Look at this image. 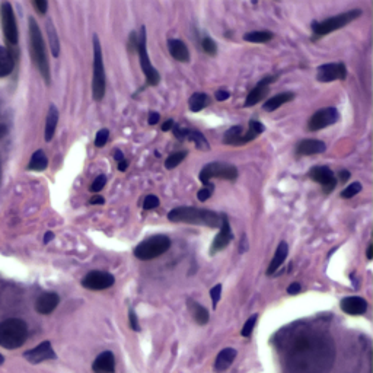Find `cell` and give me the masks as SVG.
Masks as SVG:
<instances>
[{"label": "cell", "mask_w": 373, "mask_h": 373, "mask_svg": "<svg viewBox=\"0 0 373 373\" xmlns=\"http://www.w3.org/2000/svg\"><path fill=\"white\" fill-rule=\"evenodd\" d=\"M277 351L287 373H328L334 361L331 337L309 325L284 328Z\"/></svg>", "instance_id": "6da1fadb"}, {"label": "cell", "mask_w": 373, "mask_h": 373, "mask_svg": "<svg viewBox=\"0 0 373 373\" xmlns=\"http://www.w3.org/2000/svg\"><path fill=\"white\" fill-rule=\"evenodd\" d=\"M168 219L174 223H187L206 228H220L221 214L208 210L197 207H177L168 213Z\"/></svg>", "instance_id": "7a4b0ae2"}, {"label": "cell", "mask_w": 373, "mask_h": 373, "mask_svg": "<svg viewBox=\"0 0 373 373\" xmlns=\"http://www.w3.org/2000/svg\"><path fill=\"white\" fill-rule=\"evenodd\" d=\"M29 48H31V55H32L35 66L40 70L45 83L50 85L51 71H50V63H48L47 50H45V42L41 35V29L34 18H29Z\"/></svg>", "instance_id": "3957f363"}, {"label": "cell", "mask_w": 373, "mask_h": 373, "mask_svg": "<svg viewBox=\"0 0 373 373\" xmlns=\"http://www.w3.org/2000/svg\"><path fill=\"white\" fill-rule=\"evenodd\" d=\"M28 338V325L19 318H9L0 324V347L16 350L25 344Z\"/></svg>", "instance_id": "277c9868"}, {"label": "cell", "mask_w": 373, "mask_h": 373, "mask_svg": "<svg viewBox=\"0 0 373 373\" xmlns=\"http://www.w3.org/2000/svg\"><path fill=\"white\" fill-rule=\"evenodd\" d=\"M361 11L360 9H351V11H347V12H343V14L337 15V16H331L325 21H314L312 22V38L311 41L315 42L321 40L322 37L331 34L337 29H341V28L347 27L348 24H351L353 21H356L357 18L361 16Z\"/></svg>", "instance_id": "5b68a950"}, {"label": "cell", "mask_w": 373, "mask_h": 373, "mask_svg": "<svg viewBox=\"0 0 373 373\" xmlns=\"http://www.w3.org/2000/svg\"><path fill=\"white\" fill-rule=\"evenodd\" d=\"M94 44V78H92V97L95 101L101 102L105 97L107 88V78H105V67L102 60V48L97 34L92 38Z\"/></svg>", "instance_id": "8992f818"}, {"label": "cell", "mask_w": 373, "mask_h": 373, "mask_svg": "<svg viewBox=\"0 0 373 373\" xmlns=\"http://www.w3.org/2000/svg\"><path fill=\"white\" fill-rule=\"evenodd\" d=\"M171 248V239L166 235H155L144 239L134 248V257L140 261H151Z\"/></svg>", "instance_id": "52a82bcc"}, {"label": "cell", "mask_w": 373, "mask_h": 373, "mask_svg": "<svg viewBox=\"0 0 373 373\" xmlns=\"http://www.w3.org/2000/svg\"><path fill=\"white\" fill-rule=\"evenodd\" d=\"M137 54L140 60V67L146 76V85L147 86H156L161 82V74L155 69L151 63V58L147 54V47H146V27L140 28L137 34Z\"/></svg>", "instance_id": "ba28073f"}, {"label": "cell", "mask_w": 373, "mask_h": 373, "mask_svg": "<svg viewBox=\"0 0 373 373\" xmlns=\"http://www.w3.org/2000/svg\"><path fill=\"white\" fill-rule=\"evenodd\" d=\"M198 178H200V181L203 182V185L210 184L213 178H220V180L226 181H235L236 178H238V169H236L234 165H229V164L211 162V164H207V165L201 169Z\"/></svg>", "instance_id": "9c48e42d"}, {"label": "cell", "mask_w": 373, "mask_h": 373, "mask_svg": "<svg viewBox=\"0 0 373 373\" xmlns=\"http://www.w3.org/2000/svg\"><path fill=\"white\" fill-rule=\"evenodd\" d=\"M0 18H2L5 40L11 45H16L18 44V25H16V18H15L12 5L9 2L0 3Z\"/></svg>", "instance_id": "30bf717a"}, {"label": "cell", "mask_w": 373, "mask_h": 373, "mask_svg": "<svg viewBox=\"0 0 373 373\" xmlns=\"http://www.w3.org/2000/svg\"><path fill=\"white\" fill-rule=\"evenodd\" d=\"M340 120V112L334 107H328V108H322V110L317 111L308 121V130L309 131H318L325 127L335 124Z\"/></svg>", "instance_id": "8fae6325"}, {"label": "cell", "mask_w": 373, "mask_h": 373, "mask_svg": "<svg viewBox=\"0 0 373 373\" xmlns=\"http://www.w3.org/2000/svg\"><path fill=\"white\" fill-rule=\"evenodd\" d=\"M309 178L322 185L325 194L332 193L337 187V177L328 166H314L309 171Z\"/></svg>", "instance_id": "7c38bea8"}, {"label": "cell", "mask_w": 373, "mask_h": 373, "mask_svg": "<svg viewBox=\"0 0 373 373\" xmlns=\"http://www.w3.org/2000/svg\"><path fill=\"white\" fill-rule=\"evenodd\" d=\"M115 278L105 271H91L83 277L82 286L88 290H105L114 284Z\"/></svg>", "instance_id": "4fadbf2b"}, {"label": "cell", "mask_w": 373, "mask_h": 373, "mask_svg": "<svg viewBox=\"0 0 373 373\" xmlns=\"http://www.w3.org/2000/svg\"><path fill=\"white\" fill-rule=\"evenodd\" d=\"M347 78V67L343 63H327L319 66L317 71V81L321 83H330L334 81H344Z\"/></svg>", "instance_id": "5bb4252c"}, {"label": "cell", "mask_w": 373, "mask_h": 373, "mask_svg": "<svg viewBox=\"0 0 373 373\" xmlns=\"http://www.w3.org/2000/svg\"><path fill=\"white\" fill-rule=\"evenodd\" d=\"M172 128H174V136L181 141H184V140L193 141L198 151H208L210 149L208 141L200 131L188 128V127H181V125H174Z\"/></svg>", "instance_id": "9a60e30c"}, {"label": "cell", "mask_w": 373, "mask_h": 373, "mask_svg": "<svg viewBox=\"0 0 373 373\" xmlns=\"http://www.w3.org/2000/svg\"><path fill=\"white\" fill-rule=\"evenodd\" d=\"M232 239H234V234H232V229H231V221H229L226 214H221L220 231L216 235L213 244H211V247H210V255H214V254L223 251V249L231 244Z\"/></svg>", "instance_id": "2e32d148"}, {"label": "cell", "mask_w": 373, "mask_h": 373, "mask_svg": "<svg viewBox=\"0 0 373 373\" xmlns=\"http://www.w3.org/2000/svg\"><path fill=\"white\" fill-rule=\"evenodd\" d=\"M24 359H27L31 364H38L42 363L45 360H54L57 359L53 346L50 341H42L41 344H38L37 347L31 348L24 353Z\"/></svg>", "instance_id": "e0dca14e"}, {"label": "cell", "mask_w": 373, "mask_h": 373, "mask_svg": "<svg viewBox=\"0 0 373 373\" xmlns=\"http://www.w3.org/2000/svg\"><path fill=\"white\" fill-rule=\"evenodd\" d=\"M276 81L277 76H267V78H264L263 81H260V82L257 83V86L247 95L244 107L249 108V107L257 105L258 102H261L264 98L268 95V92H270V85L273 82H276Z\"/></svg>", "instance_id": "ac0fdd59"}, {"label": "cell", "mask_w": 373, "mask_h": 373, "mask_svg": "<svg viewBox=\"0 0 373 373\" xmlns=\"http://www.w3.org/2000/svg\"><path fill=\"white\" fill-rule=\"evenodd\" d=\"M340 308L347 315L359 317V315H363L367 311V302L360 296H348V297H344L341 301Z\"/></svg>", "instance_id": "d6986e66"}, {"label": "cell", "mask_w": 373, "mask_h": 373, "mask_svg": "<svg viewBox=\"0 0 373 373\" xmlns=\"http://www.w3.org/2000/svg\"><path fill=\"white\" fill-rule=\"evenodd\" d=\"M58 304H60L58 294L54 293V291H47V293H42L41 296L37 299V302H35V309H37V312L41 314V315H50L55 308H57V305Z\"/></svg>", "instance_id": "ffe728a7"}, {"label": "cell", "mask_w": 373, "mask_h": 373, "mask_svg": "<svg viewBox=\"0 0 373 373\" xmlns=\"http://www.w3.org/2000/svg\"><path fill=\"white\" fill-rule=\"evenodd\" d=\"M325 149H327V144L322 140L306 138V140L299 141V144L296 146V153H297V156H311V155L324 153Z\"/></svg>", "instance_id": "44dd1931"}, {"label": "cell", "mask_w": 373, "mask_h": 373, "mask_svg": "<svg viewBox=\"0 0 373 373\" xmlns=\"http://www.w3.org/2000/svg\"><path fill=\"white\" fill-rule=\"evenodd\" d=\"M94 373H114L115 372V357L111 351H102L92 363Z\"/></svg>", "instance_id": "7402d4cb"}, {"label": "cell", "mask_w": 373, "mask_h": 373, "mask_svg": "<svg viewBox=\"0 0 373 373\" xmlns=\"http://www.w3.org/2000/svg\"><path fill=\"white\" fill-rule=\"evenodd\" d=\"M168 50H169V54L172 55V58H175L177 61H181V63L190 61L188 47L181 40H175V38L168 40Z\"/></svg>", "instance_id": "603a6c76"}, {"label": "cell", "mask_w": 373, "mask_h": 373, "mask_svg": "<svg viewBox=\"0 0 373 373\" xmlns=\"http://www.w3.org/2000/svg\"><path fill=\"white\" fill-rule=\"evenodd\" d=\"M287 255H289V245H287V242L281 241L278 244V247H277L276 254H274L273 260H271V263H270L268 268H267V274L268 276H273L277 270L283 265V263L286 261Z\"/></svg>", "instance_id": "cb8c5ba5"}, {"label": "cell", "mask_w": 373, "mask_h": 373, "mask_svg": "<svg viewBox=\"0 0 373 373\" xmlns=\"http://www.w3.org/2000/svg\"><path fill=\"white\" fill-rule=\"evenodd\" d=\"M264 130H265V127H264L263 123H260V121H257V120H251L248 124L247 133H242V136L236 140L234 146H244V144H247L249 141L255 140L260 134H263Z\"/></svg>", "instance_id": "d4e9b609"}, {"label": "cell", "mask_w": 373, "mask_h": 373, "mask_svg": "<svg viewBox=\"0 0 373 373\" xmlns=\"http://www.w3.org/2000/svg\"><path fill=\"white\" fill-rule=\"evenodd\" d=\"M15 69V57L12 51L0 45V78L9 76Z\"/></svg>", "instance_id": "484cf974"}, {"label": "cell", "mask_w": 373, "mask_h": 373, "mask_svg": "<svg viewBox=\"0 0 373 373\" xmlns=\"http://www.w3.org/2000/svg\"><path fill=\"white\" fill-rule=\"evenodd\" d=\"M58 123V110L55 105H50L48 112H47V120H45V131H44V138L45 141H51L55 134V128Z\"/></svg>", "instance_id": "4316f807"}, {"label": "cell", "mask_w": 373, "mask_h": 373, "mask_svg": "<svg viewBox=\"0 0 373 373\" xmlns=\"http://www.w3.org/2000/svg\"><path fill=\"white\" fill-rule=\"evenodd\" d=\"M236 357V350L235 348H223L220 353L217 354L216 357V363H214V369L217 372H225L226 369L231 367V364L234 363V360Z\"/></svg>", "instance_id": "83f0119b"}, {"label": "cell", "mask_w": 373, "mask_h": 373, "mask_svg": "<svg viewBox=\"0 0 373 373\" xmlns=\"http://www.w3.org/2000/svg\"><path fill=\"white\" fill-rule=\"evenodd\" d=\"M294 99V94L293 92H283V94H277L274 97L268 98L267 101H265V104H264V111H267V112H273V111H276L277 108H280L281 105H284V104H287V102H290Z\"/></svg>", "instance_id": "f1b7e54d"}, {"label": "cell", "mask_w": 373, "mask_h": 373, "mask_svg": "<svg viewBox=\"0 0 373 373\" xmlns=\"http://www.w3.org/2000/svg\"><path fill=\"white\" fill-rule=\"evenodd\" d=\"M188 308H190V312H191V315H193L194 321L198 324V325H206L208 322V311L204 308V306H201V305H198L197 302H194L191 299H188Z\"/></svg>", "instance_id": "f546056e"}, {"label": "cell", "mask_w": 373, "mask_h": 373, "mask_svg": "<svg viewBox=\"0 0 373 373\" xmlns=\"http://www.w3.org/2000/svg\"><path fill=\"white\" fill-rule=\"evenodd\" d=\"M210 97L204 92H195L191 95L190 101H188V107L193 112H198V111H203L207 105H210Z\"/></svg>", "instance_id": "4dcf8cb0"}, {"label": "cell", "mask_w": 373, "mask_h": 373, "mask_svg": "<svg viewBox=\"0 0 373 373\" xmlns=\"http://www.w3.org/2000/svg\"><path fill=\"white\" fill-rule=\"evenodd\" d=\"M48 166V159L45 156L44 151H37V152L32 155L29 164H28V169L29 171H37V172H41V171H45Z\"/></svg>", "instance_id": "1f68e13d"}, {"label": "cell", "mask_w": 373, "mask_h": 373, "mask_svg": "<svg viewBox=\"0 0 373 373\" xmlns=\"http://www.w3.org/2000/svg\"><path fill=\"white\" fill-rule=\"evenodd\" d=\"M45 27H47V35H48V41H50V48H51L53 57H58V54H60V41H58L57 31H55L51 21H48Z\"/></svg>", "instance_id": "d6a6232c"}, {"label": "cell", "mask_w": 373, "mask_h": 373, "mask_svg": "<svg viewBox=\"0 0 373 373\" xmlns=\"http://www.w3.org/2000/svg\"><path fill=\"white\" fill-rule=\"evenodd\" d=\"M274 34L270 31H254V32H248L244 35V40L248 42H257V44H263V42L273 40Z\"/></svg>", "instance_id": "836d02e7"}, {"label": "cell", "mask_w": 373, "mask_h": 373, "mask_svg": "<svg viewBox=\"0 0 373 373\" xmlns=\"http://www.w3.org/2000/svg\"><path fill=\"white\" fill-rule=\"evenodd\" d=\"M242 133H244V128H242L241 125L231 127V128L223 134V143H225V144H229V146H234L236 140L242 136Z\"/></svg>", "instance_id": "e575fe53"}, {"label": "cell", "mask_w": 373, "mask_h": 373, "mask_svg": "<svg viewBox=\"0 0 373 373\" xmlns=\"http://www.w3.org/2000/svg\"><path fill=\"white\" fill-rule=\"evenodd\" d=\"M187 155H188V153L185 152V151H181V152H175L172 153V155H169L165 161V168L166 169H174V168H177L180 164H182V161L187 158Z\"/></svg>", "instance_id": "d590c367"}, {"label": "cell", "mask_w": 373, "mask_h": 373, "mask_svg": "<svg viewBox=\"0 0 373 373\" xmlns=\"http://www.w3.org/2000/svg\"><path fill=\"white\" fill-rule=\"evenodd\" d=\"M257 321H258V315L257 314H254V315H251L248 319H247V322L244 324V327H242V337H245V338H248L252 335V331H254V328H255V325H257Z\"/></svg>", "instance_id": "8d00e7d4"}, {"label": "cell", "mask_w": 373, "mask_h": 373, "mask_svg": "<svg viewBox=\"0 0 373 373\" xmlns=\"http://www.w3.org/2000/svg\"><path fill=\"white\" fill-rule=\"evenodd\" d=\"M361 184L360 182H353V184H350L348 187H346L340 195H341V198H353L354 195H357V194L361 191Z\"/></svg>", "instance_id": "74e56055"}, {"label": "cell", "mask_w": 373, "mask_h": 373, "mask_svg": "<svg viewBox=\"0 0 373 373\" xmlns=\"http://www.w3.org/2000/svg\"><path fill=\"white\" fill-rule=\"evenodd\" d=\"M201 47L204 50V53L208 55H216L217 54V45L216 42L213 41L210 37H204L203 41H201Z\"/></svg>", "instance_id": "f35d334b"}, {"label": "cell", "mask_w": 373, "mask_h": 373, "mask_svg": "<svg viewBox=\"0 0 373 373\" xmlns=\"http://www.w3.org/2000/svg\"><path fill=\"white\" fill-rule=\"evenodd\" d=\"M110 137V130L108 128H101L95 136V146L97 147H104Z\"/></svg>", "instance_id": "ab89813d"}, {"label": "cell", "mask_w": 373, "mask_h": 373, "mask_svg": "<svg viewBox=\"0 0 373 373\" xmlns=\"http://www.w3.org/2000/svg\"><path fill=\"white\" fill-rule=\"evenodd\" d=\"M213 191H214V185L210 182V184H207V185H204L198 193H197V198L200 200V201H207L208 198L211 197V194H213Z\"/></svg>", "instance_id": "60d3db41"}, {"label": "cell", "mask_w": 373, "mask_h": 373, "mask_svg": "<svg viewBox=\"0 0 373 373\" xmlns=\"http://www.w3.org/2000/svg\"><path fill=\"white\" fill-rule=\"evenodd\" d=\"M105 184H107V177L105 175H98L97 178L94 180V182H92V185H91V191L92 193H99L105 187Z\"/></svg>", "instance_id": "b9f144b4"}, {"label": "cell", "mask_w": 373, "mask_h": 373, "mask_svg": "<svg viewBox=\"0 0 373 373\" xmlns=\"http://www.w3.org/2000/svg\"><path fill=\"white\" fill-rule=\"evenodd\" d=\"M159 207V198L156 195H147L143 201V208L144 210H153V208Z\"/></svg>", "instance_id": "7bdbcfd3"}, {"label": "cell", "mask_w": 373, "mask_h": 373, "mask_svg": "<svg viewBox=\"0 0 373 373\" xmlns=\"http://www.w3.org/2000/svg\"><path fill=\"white\" fill-rule=\"evenodd\" d=\"M127 51L134 54L137 53V34L136 32H131L130 37H128V42H127Z\"/></svg>", "instance_id": "ee69618b"}, {"label": "cell", "mask_w": 373, "mask_h": 373, "mask_svg": "<svg viewBox=\"0 0 373 373\" xmlns=\"http://www.w3.org/2000/svg\"><path fill=\"white\" fill-rule=\"evenodd\" d=\"M210 296H211V301H213V308H216L221 296V284H216L214 287H211L210 289Z\"/></svg>", "instance_id": "f6af8a7d"}, {"label": "cell", "mask_w": 373, "mask_h": 373, "mask_svg": "<svg viewBox=\"0 0 373 373\" xmlns=\"http://www.w3.org/2000/svg\"><path fill=\"white\" fill-rule=\"evenodd\" d=\"M32 5H34V8L37 9V12L41 15L45 14L47 9H48V3H47L45 0H34Z\"/></svg>", "instance_id": "bcb514c9"}, {"label": "cell", "mask_w": 373, "mask_h": 373, "mask_svg": "<svg viewBox=\"0 0 373 373\" xmlns=\"http://www.w3.org/2000/svg\"><path fill=\"white\" fill-rule=\"evenodd\" d=\"M128 321H130V327L134 330V331H140V327H138V321H137V315L133 309L128 311Z\"/></svg>", "instance_id": "7dc6e473"}, {"label": "cell", "mask_w": 373, "mask_h": 373, "mask_svg": "<svg viewBox=\"0 0 373 373\" xmlns=\"http://www.w3.org/2000/svg\"><path fill=\"white\" fill-rule=\"evenodd\" d=\"M301 290H302V286L299 283H291L290 286L287 287V293L289 294H297Z\"/></svg>", "instance_id": "c3c4849f"}, {"label": "cell", "mask_w": 373, "mask_h": 373, "mask_svg": "<svg viewBox=\"0 0 373 373\" xmlns=\"http://www.w3.org/2000/svg\"><path fill=\"white\" fill-rule=\"evenodd\" d=\"M229 97H231V94H229L228 91H217V92H216V99H217L219 102L229 99Z\"/></svg>", "instance_id": "681fc988"}, {"label": "cell", "mask_w": 373, "mask_h": 373, "mask_svg": "<svg viewBox=\"0 0 373 373\" xmlns=\"http://www.w3.org/2000/svg\"><path fill=\"white\" fill-rule=\"evenodd\" d=\"M159 118H161V115H159L158 112H151V114H149V118H147V123L151 125L158 124Z\"/></svg>", "instance_id": "f907efd6"}, {"label": "cell", "mask_w": 373, "mask_h": 373, "mask_svg": "<svg viewBox=\"0 0 373 373\" xmlns=\"http://www.w3.org/2000/svg\"><path fill=\"white\" fill-rule=\"evenodd\" d=\"M350 177H351V174H350L348 171H346V169L340 171V174H338V180L341 181V182H347V181L350 180Z\"/></svg>", "instance_id": "816d5d0a"}, {"label": "cell", "mask_w": 373, "mask_h": 373, "mask_svg": "<svg viewBox=\"0 0 373 373\" xmlns=\"http://www.w3.org/2000/svg\"><path fill=\"white\" fill-rule=\"evenodd\" d=\"M105 203V198L101 197V195H94L91 200H89V204H104Z\"/></svg>", "instance_id": "f5cc1de1"}, {"label": "cell", "mask_w": 373, "mask_h": 373, "mask_svg": "<svg viewBox=\"0 0 373 373\" xmlns=\"http://www.w3.org/2000/svg\"><path fill=\"white\" fill-rule=\"evenodd\" d=\"M174 125H175L174 120H172V118H169V120H166L165 123L162 124V127H161V128H162V131H169V130H171L172 127H174Z\"/></svg>", "instance_id": "db71d44e"}, {"label": "cell", "mask_w": 373, "mask_h": 373, "mask_svg": "<svg viewBox=\"0 0 373 373\" xmlns=\"http://www.w3.org/2000/svg\"><path fill=\"white\" fill-rule=\"evenodd\" d=\"M114 159L117 162H121V161H124V155L121 151H114Z\"/></svg>", "instance_id": "11a10c76"}, {"label": "cell", "mask_w": 373, "mask_h": 373, "mask_svg": "<svg viewBox=\"0 0 373 373\" xmlns=\"http://www.w3.org/2000/svg\"><path fill=\"white\" fill-rule=\"evenodd\" d=\"M54 239V234L53 232H47L45 235H44V244H48L50 241H53Z\"/></svg>", "instance_id": "9f6ffc18"}, {"label": "cell", "mask_w": 373, "mask_h": 373, "mask_svg": "<svg viewBox=\"0 0 373 373\" xmlns=\"http://www.w3.org/2000/svg\"><path fill=\"white\" fill-rule=\"evenodd\" d=\"M128 168V161H121V162H118V169L121 171V172H124L125 169Z\"/></svg>", "instance_id": "6f0895ef"}, {"label": "cell", "mask_w": 373, "mask_h": 373, "mask_svg": "<svg viewBox=\"0 0 373 373\" xmlns=\"http://www.w3.org/2000/svg\"><path fill=\"white\" fill-rule=\"evenodd\" d=\"M373 258V245H369L367 248V260H372Z\"/></svg>", "instance_id": "680465c9"}, {"label": "cell", "mask_w": 373, "mask_h": 373, "mask_svg": "<svg viewBox=\"0 0 373 373\" xmlns=\"http://www.w3.org/2000/svg\"><path fill=\"white\" fill-rule=\"evenodd\" d=\"M3 363H5V357H3V356H2V354H0V366H2V364H3Z\"/></svg>", "instance_id": "91938a15"}]
</instances>
